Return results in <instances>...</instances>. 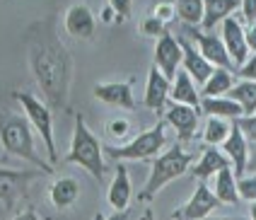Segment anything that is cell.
I'll return each mask as SVG.
<instances>
[{
  "label": "cell",
  "instance_id": "1",
  "mask_svg": "<svg viewBox=\"0 0 256 220\" xmlns=\"http://www.w3.org/2000/svg\"><path fill=\"white\" fill-rule=\"evenodd\" d=\"M24 46H27L29 70L44 92L51 112L68 109L75 63L68 46L58 36L54 17H42L32 22L24 32Z\"/></svg>",
  "mask_w": 256,
  "mask_h": 220
},
{
  "label": "cell",
  "instance_id": "2",
  "mask_svg": "<svg viewBox=\"0 0 256 220\" xmlns=\"http://www.w3.org/2000/svg\"><path fill=\"white\" fill-rule=\"evenodd\" d=\"M0 146L8 155H14L20 160L29 162L32 167L42 170L46 174L54 172V164L46 162L36 152V143H34V133H32V124L27 121L24 114L12 112V109H0Z\"/></svg>",
  "mask_w": 256,
  "mask_h": 220
},
{
  "label": "cell",
  "instance_id": "3",
  "mask_svg": "<svg viewBox=\"0 0 256 220\" xmlns=\"http://www.w3.org/2000/svg\"><path fill=\"white\" fill-rule=\"evenodd\" d=\"M191 162H194V152H188L182 148V143H174L170 150H164L160 158L152 160L150 164V176L145 182V186L138 194V201L140 204H150L155 198L160 189H164L170 182L179 179L182 174H186L191 170Z\"/></svg>",
  "mask_w": 256,
  "mask_h": 220
},
{
  "label": "cell",
  "instance_id": "4",
  "mask_svg": "<svg viewBox=\"0 0 256 220\" xmlns=\"http://www.w3.org/2000/svg\"><path fill=\"white\" fill-rule=\"evenodd\" d=\"M68 164H80L82 170H87L97 182H104L106 176V162H104V146L100 143V138L90 131V126L85 124L82 114L75 116V128H72V140L70 150L66 155Z\"/></svg>",
  "mask_w": 256,
  "mask_h": 220
},
{
  "label": "cell",
  "instance_id": "5",
  "mask_svg": "<svg viewBox=\"0 0 256 220\" xmlns=\"http://www.w3.org/2000/svg\"><path fill=\"white\" fill-rule=\"evenodd\" d=\"M164 118H160L152 128L138 133L133 140H128L124 146H104V155L112 160H155L160 158L162 148L167 146V133H164Z\"/></svg>",
  "mask_w": 256,
  "mask_h": 220
},
{
  "label": "cell",
  "instance_id": "6",
  "mask_svg": "<svg viewBox=\"0 0 256 220\" xmlns=\"http://www.w3.org/2000/svg\"><path fill=\"white\" fill-rule=\"evenodd\" d=\"M12 97L22 104V112L32 128L42 136L46 152H48V162L56 164L58 162V150H56V138H54V116H51V106L42 102L34 92H24V90H14Z\"/></svg>",
  "mask_w": 256,
  "mask_h": 220
},
{
  "label": "cell",
  "instance_id": "7",
  "mask_svg": "<svg viewBox=\"0 0 256 220\" xmlns=\"http://www.w3.org/2000/svg\"><path fill=\"white\" fill-rule=\"evenodd\" d=\"M48 176L46 172L32 167V170H14V167H2L0 164V204L5 206L10 213L20 216L22 204L29 198V184L34 179Z\"/></svg>",
  "mask_w": 256,
  "mask_h": 220
},
{
  "label": "cell",
  "instance_id": "8",
  "mask_svg": "<svg viewBox=\"0 0 256 220\" xmlns=\"http://www.w3.org/2000/svg\"><path fill=\"white\" fill-rule=\"evenodd\" d=\"M179 36H186L191 44H196V48L200 51V56L208 60L213 68H225V70H234V63L230 58L228 48L222 44L220 34L215 32H200L198 27H179ZM237 73V70H234Z\"/></svg>",
  "mask_w": 256,
  "mask_h": 220
},
{
  "label": "cell",
  "instance_id": "9",
  "mask_svg": "<svg viewBox=\"0 0 256 220\" xmlns=\"http://www.w3.org/2000/svg\"><path fill=\"white\" fill-rule=\"evenodd\" d=\"M218 206H220V201L215 198L213 189L206 182H198V186L194 189L191 198L172 213V220H206L210 218V213Z\"/></svg>",
  "mask_w": 256,
  "mask_h": 220
},
{
  "label": "cell",
  "instance_id": "10",
  "mask_svg": "<svg viewBox=\"0 0 256 220\" xmlns=\"http://www.w3.org/2000/svg\"><path fill=\"white\" fill-rule=\"evenodd\" d=\"M220 27H222V30H220V39H222L230 58L234 63V70H240L244 63L249 60V56H252V54H249V46H246V30H244L242 20L237 15L228 17Z\"/></svg>",
  "mask_w": 256,
  "mask_h": 220
},
{
  "label": "cell",
  "instance_id": "11",
  "mask_svg": "<svg viewBox=\"0 0 256 220\" xmlns=\"http://www.w3.org/2000/svg\"><path fill=\"white\" fill-rule=\"evenodd\" d=\"M162 116H164V124L172 126V128L176 131L179 143H186V140H194V138H196V131H198V118H200L198 109L186 106V104L170 102Z\"/></svg>",
  "mask_w": 256,
  "mask_h": 220
},
{
  "label": "cell",
  "instance_id": "12",
  "mask_svg": "<svg viewBox=\"0 0 256 220\" xmlns=\"http://www.w3.org/2000/svg\"><path fill=\"white\" fill-rule=\"evenodd\" d=\"M182 60H184V51H182V44H179V39L167 32L164 36H160L155 44V66L160 73L164 75L167 80H174L176 73L182 70L179 66H182Z\"/></svg>",
  "mask_w": 256,
  "mask_h": 220
},
{
  "label": "cell",
  "instance_id": "13",
  "mask_svg": "<svg viewBox=\"0 0 256 220\" xmlns=\"http://www.w3.org/2000/svg\"><path fill=\"white\" fill-rule=\"evenodd\" d=\"M63 27H66V32L70 34L72 39L90 42L94 36V30H97V22H94V15H92L90 5H85V2H72L70 8L66 10Z\"/></svg>",
  "mask_w": 256,
  "mask_h": 220
},
{
  "label": "cell",
  "instance_id": "14",
  "mask_svg": "<svg viewBox=\"0 0 256 220\" xmlns=\"http://www.w3.org/2000/svg\"><path fill=\"white\" fill-rule=\"evenodd\" d=\"M92 94H94V100L109 104V106H116V109H126V112L136 109L133 80H126V82H97Z\"/></svg>",
  "mask_w": 256,
  "mask_h": 220
},
{
  "label": "cell",
  "instance_id": "15",
  "mask_svg": "<svg viewBox=\"0 0 256 220\" xmlns=\"http://www.w3.org/2000/svg\"><path fill=\"white\" fill-rule=\"evenodd\" d=\"M170 94H172V80H167V78L152 66L150 73H148V82H145L142 104L162 116L164 109H167V104H170Z\"/></svg>",
  "mask_w": 256,
  "mask_h": 220
},
{
  "label": "cell",
  "instance_id": "16",
  "mask_svg": "<svg viewBox=\"0 0 256 220\" xmlns=\"http://www.w3.org/2000/svg\"><path fill=\"white\" fill-rule=\"evenodd\" d=\"M225 155H228L230 164H232V172L237 179H242L246 174V167H249V140L244 138V133L240 131V126L232 121V133H230V138L222 143L220 148Z\"/></svg>",
  "mask_w": 256,
  "mask_h": 220
},
{
  "label": "cell",
  "instance_id": "17",
  "mask_svg": "<svg viewBox=\"0 0 256 220\" xmlns=\"http://www.w3.org/2000/svg\"><path fill=\"white\" fill-rule=\"evenodd\" d=\"M179 39V44H182V51H184V60H182V68H184L186 73L191 75V80L196 82V85H206L208 82V78L213 75V66L208 63V60L200 56V51L196 48V46L191 44L186 36H176Z\"/></svg>",
  "mask_w": 256,
  "mask_h": 220
},
{
  "label": "cell",
  "instance_id": "18",
  "mask_svg": "<svg viewBox=\"0 0 256 220\" xmlns=\"http://www.w3.org/2000/svg\"><path fill=\"white\" fill-rule=\"evenodd\" d=\"M130 196H133V186H130V176H128V167L124 162L116 164L114 179H112V186L106 191V201L114 210H128L130 204Z\"/></svg>",
  "mask_w": 256,
  "mask_h": 220
},
{
  "label": "cell",
  "instance_id": "19",
  "mask_svg": "<svg viewBox=\"0 0 256 220\" xmlns=\"http://www.w3.org/2000/svg\"><path fill=\"white\" fill-rule=\"evenodd\" d=\"M230 167H232V164H230L228 155H225L222 150H218V148H206L203 155L198 158V162L194 164L191 174L196 176L198 182H208L210 176H215L218 172H222V170H230Z\"/></svg>",
  "mask_w": 256,
  "mask_h": 220
},
{
  "label": "cell",
  "instance_id": "20",
  "mask_svg": "<svg viewBox=\"0 0 256 220\" xmlns=\"http://www.w3.org/2000/svg\"><path fill=\"white\" fill-rule=\"evenodd\" d=\"M78 196H80V182L75 176H58L56 182L48 186V201L58 210L70 208L78 201Z\"/></svg>",
  "mask_w": 256,
  "mask_h": 220
},
{
  "label": "cell",
  "instance_id": "21",
  "mask_svg": "<svg viewBox=\"0 0 256 220\" xmlns=\"http://www.w3.org/2000/svg\"><path fill=\"white\" fill-rule=\"evenodd\" d=\"M206 12H203V32H213L218 24H222L228 17L240 12V0H203Z\"/></svg>",
  "mask_w": 256,
  "mask_h": 220
},
{
  "label": "cell",
  "instance_id": "22",
  "mask_svg": "<svg viewBox=\"0 0 256 220\" xmlns=\"http://www.w3.org/2000/svg\"><path fill=\"white\" fill-rule=\"evenodd\" d=\"M200 114L210 118H225V121H240L244 116V109L230 97H203L200 100Z\"/></svg>",
  "mask_w": 256,
  "mask_h": 220
},
{
  "label": "cell",
  "instance_id": "23",
  "mask_svg": "<svg viewBox=\"0 0 256 220\" xmlns=\"http://www.w3.org/2000/svg\"><path fill=\"white\" fill-rule=\"evenodd\" d=\"M170 102L174 104H186V106H194L200 112V94L196 90V82L191 80V75L186 73L184 68L176 73V78L172 80V94Z\"/></svg>",
  "mask_w": 256,
  "mask_h": 220
},
{
  "label": "cell",
  "instance_id": "24",
  "mask_svg": "<svg viewBox=\"0 0 256 220\" xmlns=\"http://www.w3.org/2000/svg\"><path fill=\"white\" fill-rule=\"evenodd\" d=\"M213 194L215 198L220 204H228V206H237L240 204V189H237V176L230 170H222L215 174V182H213Z\"/></svg>",
  "mask_w": 256,
  "mask_h": 220
},
{
  "label": "cell",
  "instance_id": "25",
  "mask_svg": "<svg viewBox=\"0 0 256 220\" xmlns=\"http://www.w3.org/2000/svg\"><path fill=\"white\" fill-rule=\"evenodd\" d=\"M234 70H225V68H215L213 75L208 78V82L200 88V100L203 97H228L232 88L237 85L234 82Z\"/></svg>",
  "mask_w": 256,
  "mask_h": 220
},
{
  "label": "cell",
  "instance_id": "26",
  "mask_svg": "<svg viewBox=\"0 0 256 220\" xmlns=\"http://www.w3.org/2000/svg\"><path fill=\"white\" fill-rule=\"evenodd\" d=\"M230 133H232V121L210 116L203 126V140L208 148H222V143L230 138Z\"/></svg>",
  "mask_w": 256,
  "mask_h": 220
},
{
  "label": "cell",
  "instance_id": "27",
  "mask_svg": "<svg viewBox=\"0 0 256 220\" xmlns=\"http://www.w3.org/2000/svg\"><path fill=\"white\" fill-rule=\"evenodd\" d=\"M174 8H176V20L184 27H200L203 24V12H206L203 0H179V2H174Z\"/></svg>",
  "mask_w": 256,
  "mask_h": 220
},
{
  "label": "cell",
  "instance_id": "28",
  "mask_svg": "<svg viewBox=\"0 0 256 220\" xmlns=\"http://www.w3.org/2000/svg\"><path fill=\"white\" fill-rule=\"evenodd\" d=\"M228 97L242 106L244 116H254L256 114V82H252V80H240V82L232 88V92H230Z\"/></svg>",
  "mask_w": 256,
  "mask_h": 220
},
{
  "label": "cell",
  "instance_id": "29",
  "mask_svg": "<svg viewBox=\"0 0 256 220\" xmlns=\"http://www.w3.org/2000/svg\"><path fill=\"white\" fill-rule=\"evenodd\" d=\"M130 131H133V121L128 116H112L106 121V133L116 140H126Z\"/></svg>",
  "mask_w": 256,
  "mask_h": 220
},
{
  "label": "cell",
  "instance_id": "30",
  "mask_svg": "<svg viewBox=\"0 0 256 220\" xmlns=\"http://www.w3.org/2000/svg\"><path fill=\"white\" fill-rule=\"evenodd\" d=\"M167 32H170V30H167V24H164V22H160V20H157V17H152V15H148L140 22V34H142V36L160 39V36H164Z\"/></svg>",
  "mask_w": 256,
  "mask_h": 220
},
{
  "label": "cell",
  "instance_id": "31",
  "mask_svg": "<svg viewBox=\"0 0 256 220\" xmlns=\"http://www.w3.org/2000/svg\"><path fill=\"white\" fill-rule=\"evenodd\" d=\"M237 189H240V198L256 204V174H244L242 179H237Z\"/></svg>",
  "mask_w": 256,
  "mask_h": 220
},
{
  "label": "cell",
  "instance_id": "32",
  "mask_svg": "<svg viewBox=\"0 0 256 220\" xmlns=\"http://www.w3.org/2000/svg\"><path fill=\"white\" fill-rule=\"evenodd\" d=\"M237 17L242 20V24H246V30L254 27L256 24V0H240V12H237Z\"/></svg>",
  "mask_w": 256,
  "mask_h": 220
},
{
  "label": "cell",
  "instance_id": "33",
  "mask_svg": "<svg viewBox=\"0 0 256 220\" xmlns=\"http://www.w3.org/2000/svg\"><path fill=\"white\" fill-rule=\"evenodd\" d=\"M234 124L240 126V131L244 133V138L256 146V114L254 116H242L240 121H234Z\"/></svg>",
  "mask_w": 256,
  "mask_h": 220
},
{
  "label": "cell",
  "instance_id": "34",
  "mask_svg": "<svg viewBox=\"0 0 256 220\" xmlns=\"http://www.w3.org/2000/svg\"><path fill=\"white\" fill-rule=\"evenodd\" d=\"M152 17H157L160 22H172L174 17H176V8H174V2H157L155 10H152Z\"/></svg>",
  "mask_w": 256,
  "mask_h": 220
},
{
  "label": "cell",
  "instance_id": "35",
  "mask_svg": "<svg viewBox=\"0 0 256 220\" xmlns=\"http://www.w3.org/2000/svg\"><path fill=\"white\" fill-rule=\"evenodd\" d=\"M237 75H240V80H252V82H256V56H249V60L237 70Z\"/></svg>",
  "mask_w": 256,
  "mask_h": 220
},
{
  "label": "cell",
  "instance_id": "36",
  "mask_svg": "<svg viewBox=\"0 0 256 220\" xmlns=\"http://www.w3.org/2000/svg\"><path fill=\"white\" fill-rule=\"evenodd\" d=\"M100 20L104 22V24H118V15H116L114 2H104V5H102Z\"/></svg>",
  "mask_w": 256,
  "mask_h": 220
},
{
  "label": "cell",
  "instance_id": "37",
  "mask_svg": "<svg viewBox=\"0 0 256 220\" xmlns=\"http://www.w3.org/2000/svg\"><path fill=\"white\" fill-rule=\"evenodd\" d=\"M116 8V15H118V24L121 22H126L128 15H130V2H121V0H112Z\"/></svg>",
  "mask_w": 256,
  "mask_h": 220
},
{
  "label": "cell",
  "instance_id": "38",
  "mask_svg": "<svg viewBox=\"0 0 256 220\" xmlns=\"http://www.w3.org/2000/svg\"><path fill=\"white\" fill-rule=\"evenodd\" d=\"M12 220H44V218L36 213V210H34V208H32V206H27V208H24L20 216H14Z\"/></svg>",
  "mask_w": 256,
  "mask_h": 220
},
{
  "label": "cell",
  "instance_id": "39",
  "mask_svg": "<svg viewBox=\"0 0 256 220\" xmlns=\"http://www.w3.org/2000/svg\"><path fill=\"white\" fill-rule=\"evenodd\" d=\"M246 46H249V54L256 56V30L254 27H249V30H246Z\"/></svg>",
  "mask_w": 256,
  "mask_h": 220
},
{
  "label": "cell",
  "instance_id": "40",
  "mask_svg": "<svg viewBox=\"0 0 256 220\" xmlns=\"http://www.w3.org/2000/svg\"><path fill=\"white\" fill-rule=\"evenodd\" d=\"M106 220H130V210H114Z\"/></svg>",
  "mask_w": 256,
  "mask_h": 220
},
{
  "label": "cell",
  "instance_id": "41",
  "mask_svg": "<svg viewBox=\"0 0 256 220\" xmlns=\"http://www.w3.org/2000/svg\"><path fill=\"white\" fill-rule=\"evenodd\" d=\"M252 170V174H256V150L252 152V158H249V167H246V172Z\"/></svg>",
  "mask_w": 256,
  "mask_h": 220
},
{
  "label": "cell",
  "instance_id": "42",
  "mask_svg": "<svg viewBox=\"0 0 256 220\" xmlns=\"http://www.w3.org/2000/svg\"><path fill=\"white\" fill-rule=\"evenodd\" d=\"M249 220H256V204L249 206Z\"/></svg>",
  "mask_w": 256,
  "mask_h": 220
},
{
  "label": "cell",
  "instance_id": "43",
  "mask_svg": "<svg viewBox=\"0 0 256 220\" xmlns=\"http://www.w3.org/2000/svg\"><path fill=\"white\" fill-rule=\"evenodd\" d=\"M206 220H246V218H237V216H234V218H220V216L215 218V216H210V218H206Z\"/></svg>",
  "mask_w": 256,
  "mask_h": 220
},
{
  "label": "cell",
  "instance_id": "44",
  "mask_svg": "<svg viewBox=\"0 0 256 220\" xmlns=\"http://www.w3.org/2000/svg\"><path fill=\"white\" fill-rule=\"evenodd\" d=\"M142 216H145V220H155V213H152V210H150V208H148V210H145V213H142Z\"/></svg>",
  "mask_w": 256,
  "mask_h": 220
},
{
  "label": "cell",
  "instance_id": "45",
  "mask_svg": "<svg viewBox=\"0 0 256 220\" xmlns=\"http://www.w3.org/2000/svg\"><path fill=\"white\" fill-rule=\"evenodd\" d=\"M94 220H106V218H104L102 213H97V216H94Z\"/></svg>",
  "mask_w": 256,
  "mask_h": 220
},
{
  "label": "cell",
  "instance_id": "46",
  "mask_svg": "<svg viewBox=\"0 0 256 220\" xmlns=\"http://www.w3.org/2000/svg\"><path fill=\"white\" fill-rule=\"evenodd\" d=\"M140 220H145V216H142V218H140Z\"/></svg>",
  "mask_w": 256,
  "mask_h": 220
},
{
  "label": "cell",
  "instance_id": "47",
  "mask_svg": "<svg viewBox=\"0 0 256 220\" xmlns=\"http://www.w3.org/2000/svg\"><path fill=\"white\" fill-rule=\"evenodd\" d=\"M254 30H256V24H254Z\"/></svg>",
  "mask_w": 256,
  "mask_h": 220
}]
</instances>
